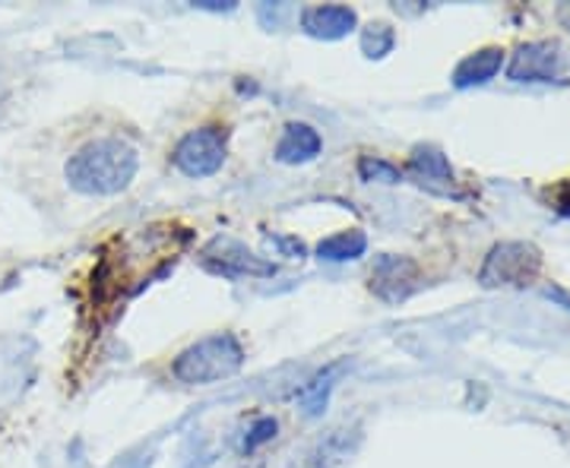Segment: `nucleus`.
Here are the masks:
<instances>
[{
  "label": "nucleus",
  "instance_id": "nucleus-1",
  "mask_svg": "<svg viewBox=\"0 0 570 468\" xmlns=\"http://www.w3.org/2000/svg\"><path fill=\"white\" fill-rule=\"evenodd\" d=\"M140 168V152L127 140L102 137L80 146L64 168L67 184L86 196H115L130 188Z\"/></svg>",
  "mask_w": 570,
  "mask_h": 468
},
{
  "label": "nucleus",
  "instance_id": "nucleus-2",
  "mask_svg": "<svg viewBox=\"0 0 570 468\" xmlns=\"http://www.w3.org/2000/svg\"><path fill=\"white\" fill-rule=\"evenodd\" d=\"M244 368V345L232 332H215L200 342H193L175 358V376L188 386H210L219 380H229Z\"/></svg>",
  "mask_w": 570,
  "mask_h": 468
},
{
  "label": "nucleus",
  "instance_id": "nucleus-3",
  "mask_svg": "<svg viewBox=\"0 0 570 468\" xmlns=\"http://www.w3.org/2000/svg\"><path fill=\"white\" fill-rule=\"evenodd\" d=\"M175 168L188 178H213L225 164V134L219 127H200L190 130L184 140L175 146L171 156Z\"/></svg>",
  "mask_w": 570,
  "mask_h": 468
},
{
  "label": "nucleus",
  "instance_id": "nucleus-4",
  "mask_svg": "<svg viewBox=\"0 0 570 468\" xmlns=\"http://www.w3.org/2000/svg\"><path fill=\"white\" fill-rule=\"evenodd\" d=\"M203 263L219 276H273L276 273V263L257 257L254 251H247L241 241H232V237L210 241V247L203 251Z\"/></svg>",
  "mask_w": 570,
  "mask_h": 468
},
{
  "label": "nucleus",
  "instance_id": "nucleus-5",
  "mask_svg": "<svg viewBox=\"0 0 570 468\" xmlns=\"http://www.w3.org/2000/svg\"><path fill=\"white\" fill-rule=\"evenodd\" d=\"M539 269V254L529 244H504L495 247L492 257L482 269L485 285H520L532 279V273Z\"/></svg>",
  "mask_w": 570,
  "mask_h": 468
},
{
  "label": "nucleus",
  "instance_id": "nucleus-6",
  "mask_svg": "<svg viewBox=\"0 0 570 468\" xmlns=\"http://www.w3.org/2000/svg\"><path fill=\"white\" fill-rule=\"evenodd\" d=\"M302 29L310 39H324V42H339L349 32L358 29V13L346 3H317L302 10Z\"/></svg>",
  "mask_w": 570,
  "mask_h": 468
},
{
  "label": "nucleus",
  "instance_id": "nucleus-7",
  "mask_svg": "<svg viewBox=\"0 0 570 468\" xmlns=\"http://www.w3.org/2000/svg\"><path fill=\"white\" fill-rule=\"evenodd\" d=\"M415 288V263L405 257H393V254H383L371 269V291L378 295L380 301H403L412 295Z\"/></svg>",
  "mask_w": 570,
  "mask_h": 468
},
{
  "label": "nucleus",
  "instance_id": "nucleus-8",
  "mask_svg": "<svg viewBox=\"0 0 570 468\" xmlns=\"http://www.w3.org/2000/svg\"><path fill=\"white\" fill-rule=\"evenodd\" d=\"M324 149L320 134L310 124H288L283 130V137L276 142V159L283 164H305L314 162Z\"/></svg>",
  "mask_w": 570,
  "mask_h": 468
},
{
  "label": "nucleus",
  "instance_id": "nucleus-9",
  "mask_svg": "<svg viewBox=\"0 0 570 468\" xmlns=\"http://www.w3.org/2000/svg\"><path fill=\"white\" fill-rule=\"evenodd\" d=\"M365 251H368V234L358 232V228H352V232H336L317 244V257L327 259V263L358 259L365 257Z\"/></svg>",
  "mask_w": 570,
  "mask_h": 468
},
{
  "label": "nucleus",
  "instance_id": "nucleus-10",
  "mask_svg": "<svg viewBox=\"0 0 570 468\" xmlns=\"http://www.w3.org/2000/svg\"><path fill=\"white\" fill-rule=\"evenodd\" d=\"M346 371V364L339 361V364H330V368H324L320 374L310 380L308 386L298 393V398H302V405H305V415H320L324 412V405H327V398H330L332 386H336V380H339V374Z\"/></svg>",
  "mask_w": 570,
  "mask_h": 468
},
{
  "label": "nucleus",
  "instance_id": "nucleus-11",
  "mask_svg": "<svg viewBox=\"0 0 570 468\" xmlns=\"http://www.w3.org/2000/svg\"><path fill=\"white\" fill-rule=\"evenodd\" d=\"M500 67V51L498 47H488V51H478L475 57H466L456 73H453V79H456V86H473V83H485V79H492Z\"/></svg>",
  "mask_w": 570,
  "mask_h": 468
},
{
  "label": "nucleus",
  "instance_id": "nucleus-12",
  "mask_svg": "<svg viewBox=\"0 0 570 468\" xmlns=\"http://www.w3.org/2000/svg\"><path fill=\"white\" fill-rule=\"evenodd\" d=\"M358 178L365 184H374V181L378 184H400V168L380 159V156H361L358 159Z\"/></svg>",
  "mask_w": 570,
  "mask_h": 468
},
{
  "label": "nucleus",
  "instance_id": "nucleus-13",
  "mask_svg": "<svg viewBox=\"0 0 570 468\" xmlns=\"http://www.w3.org/2000/svg\"><path fill=\"white\" fill-rule=\"evenodd\" d=\"M409 168L415 171V178H422V184L434 181V178H444V181L451 178L447 162H444V156L437 149H415V156L409 159Z\"/></svg>",
  "mask_w": 570,
  "mask_h": 468
},
{
  "label": "nucleus",
  "instance_id": "nucleus-14",
  "mask_svg": "<svg viewBox=\"0 0 570 468\" xmlns=\"http://www.w3.org/2000/svg\"><path fill=\"white\" fill-rule=\"evenodd\" d=\"M393 29L383 23H371L365 32H361V51H365V57H371V61H380V57H387L390 51H393Z\"/></svg>",
  "mask_w": 570,
  "mask_h": 468
},
{
  "label": "nucleus",
  "instance_id": "nucleus-15",
  "mask_svg": "<svg viewBox=\"0 0 570 468\" xmlns=\"http://www.w3.org/2000/svg\"><path fill=\"white\" fill-rule=\"evenodd\" d=\"M276 430H279V424L276 418H257V422L251 424V430H247V437L241 440V453H254V449H261L263 444H270L273 437H276Z\"/></svg>",
  "mask_w": 570,
  "mask_h": 468
},
{
  "label": "nucleus",
  "instance_id": "nucleus-16",
  "mask_svg": "<svg viewBox=\"0 0 570 468\" xmlns=\"http://www.w3.org/2000/svg\"><path fill=\"white\" fill-rule=\"evenodd\" d=\"M276 244H279L283 251H288V257L292 259L305 257V244H302V241H292V237H276Z\"/></svg>",
  "mask_w": 570,
  "mask_h": 468
}]
</instances>
